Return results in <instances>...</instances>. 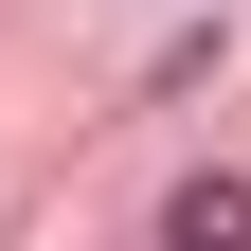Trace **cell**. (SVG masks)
I'll list each match as a JSON object with an SVG mask.
<instances>
[{"label": "cell", "instance_id": "cell-1", "mask_svg": "<svg viewBox=\"0 0 251 251\" xmlns=\"http://www.w3.org/2000/svg\"><path fill=\"white\" fill-rule=\"evenodd\" d=\"M162 233H179V251H233V233H251V179H179Z\"/></svg>", "mask_w": 251, "mask_h": 251}]
</instances>
